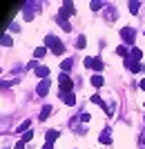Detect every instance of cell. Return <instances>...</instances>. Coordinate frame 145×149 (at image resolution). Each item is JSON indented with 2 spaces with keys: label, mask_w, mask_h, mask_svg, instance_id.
I'll return each instance as SVG.
<instances>
[{
  "label": "cell",
  "mask_w": 145,
  "mask_h": 149,
  "mask_svg": "<svg viewBox=\"0 0 145 149\" xmlns=\"http://www.w3.org/2000/svg\"><path fill=\"white\" fill-rule=\"evenodd\" d=\"M45 47H47V49H51L54 54H63V49H65L63 42H60L56 36H45Z\"/></svg>",
  "instance_id": "obj_1"
},
{
  "label": "cell",
  "mask_w": 145,
  "mask_h": 149,
  "mask_svg": "<svg viewBox=\"0 0 145 149\" xmlns=\"http://www.w3.org/2000/svg\"><path fill=\"white\" fill-rule=\"evenodd\" d=\"M58 85H60V96L74 91V82L69 80V76H67V74H60V76H58Z\"/></svg>",
  "instance_id": "obj_2"
},
{
  "label": "cell",
  "mask_w": 145,
  "mask_h": 149,
  "mask_svg": "<svg viewBox=\"0 0 145 149\" xmlns=\"http://www.w3.org/2000/svg\"><path fill=\"white\" fill-rule=\"evenodd\" d=\"M120 38H123V42H125V45H134L136 31H134L132 27H123V29H120Z\"/></svg>",
  "instance_id": "obj_3"
},
{
  "label": "cell",
  "mask_w": 145,
  "mask_h": 149,
  "mask_svg": "<svg viewBox=\"0 0 145 149\" xmlns=\"http://www.w3.org/2000/svg\"><path fill=\"white\" fill-rule=\"evenodd\" d=\"M56 22H58V25H60V27H63L65 31H71V25H69V22H67V16H65L63 11L58 13V18H56Z\"/></svg>",
  "instance_id": "obj_4"
},
{
  "label": "cell",
  "mask_w": 145,
  "mask_h": 149,
  "mask_svg": "<svg viewBox=\"0 0 145 149\" xmlns=\"http://www.w3.org/2000/svg\"><path fill=\"white\" fill-rule=\"evenodd\" d=\"M36 91H38V96H45V93L49 91V80H43V82L36 87Z\"/></svg>",
  "instance_id": "obj_5"
},
{
  "label": "cell",
  "mask_w": 145,
  "mask_h": 149,
  "mask_svg": "<svg viewBox=\"0 0 145 149\" xmlns=\"http://www.w3.org/2000/svg\"><path fill=\"white\" fill-rule=\"evenodd\" d=\"M60 98H63L65 105H69V107L76 105V96H74V91H71V93H65V96H60Z\"/></svg>",
  "instance_id": "obj_6"
},
{
  "label": "cell",
  "mask_w": 145,
  "mask_h": 149,
  "mask_svg": "<svg viewBox=\"0 0 145 149\" xmlns=\"http://www.w3.org/2000/svg\"><path fill=\"white\" fill-rule=\"evenodd\" d=\"M36 74L40 76V78H45V80H47V74H49V69L45 67V65H38V67H36Z\"/></svg>",
  "instance_id": "obj_7"
},
{
  "label": "cell",
  "mask_w": 145,
  "mask_h": 149,
  "mask_svg": "<svg viewBox=\"0 0 145 149\" xmlns=\"http://www.w3.org/2000/svg\"><path fill=\"white\" fill-rule=\"evenodd\" d=\"M43 56H47V47H36V51H34V58H43Z\"/></svg>",
  "instance_id": "obj_8"
},
{
  "label": "cell",
  "mask_w": 145,
  "mask_h": 149,
  "mask_svg": "<svg viewBox=\"0 0 145 149\" xmlns=\"http://www.w3.org/2000/svg\"><path fill=\"white\" fill-rule=\"evenodd\" d=\"M71 65H74V60H71V58L63 60V65H60V69H63V74H67V71H69V69H71Z\"/></svg>",
  "instance_id": "obj_9"
},
{
  "label": "cell",
  "mask_w": 145,
  "mask_h": 149,
  "mask_svg": "<svg viewBox=\"0 0 145 149\" xmlns=\"http://www.w3.org/2000/svg\"><path fill=\"white\" fill-rule=\"evenodd\" d=\"M109 131H112V129H109V127H105V131L101 134V143H103V145H109Z\"/></svg>",
  "instance_id": "obj_10"
},
{
  "label": "cell",
  "mask_w": 145,
  "mask_h": 149,
  "mask_svg": "<svg viewBox=\"0 0 145 149\" xmlns=\"http://www.w3.org/2000/svg\"><path fill=\"white\" fill-rule=\"evenodd\" d=\"M58 136H60V134H58V131H54V129H51V131H47V143H54V140H56Z\"/></svg>",
  "instance_id": "obj_11"
},
{
  "label": "cell",
  "mask_w": 145,
  "mask_h": 149,
  "mask_svg": "<svg viewBox=\"0 0 145 149\" xmlns=\"http://www.w3.org/2000/svg\"><path fill=\"white\" fill-rule=\"evenodd\" d=\"M92 85L94 87H103V76H92Z\"/></svg>",
  "instance_id": "obj_12"
},
{
  "label": "cell",
  "mask_w": 145,
  "mask_h": 149,
  "mask_svg": "<svg viewBox=\"0 0 145 149\" xmlns=\"http://www.w3.org/2000/svg\"><path fill=\"white\" fill-rule=\"evenodd\" d=\"M49 113H51V107L47 105V107H45V109H43V111H40V116H38V118H40V120H45V118H47V116H49Z\"/></svg>",
  "instance_id": "obj_13"
},
{
  "label": "cell",
  "mask_w": 145,
  "mask_h": 149,
  "mask_svg": "<svg viewBox=\"0 0 145 149\" xmlns=\"http://www.w3.org/2000/svg\"><path fill=\"white\" fill-rule=\"evenodd\" d=\"M92 69H96V71H101V69H103V60H101V58H94V65H92Z\"/></svg>",
  "instance_id": "obj_14"
},
{
  "label": "cell",
  "mask_w": 145,
  "mask_h": 149,
  "mask_svg": "<svg viewBox=\"0 0 145 149\" xmlns=\"http://www.w3.org/2000/svg\"><path fill=\"white\" fill-rule=\"evenodd\" d=\"M83 47H85V38L78 36V38H76V49H83Z\"/></svg>",
  "instance_id": "obj_15"
},
{
  "label": "cell",
  "mask_w": 145,
  "mask_h": 149,
  "mask_svg": "<svg viewBox=\"0 0 145 149\" xmlns=\"http://www.w3.org/2000/svg\"><path fill=\"white\" fill-rule=\"evenodd\" d=\"M116 54H118V56H127V49H125V45L116 47Z\"/></svg>",
  "instance_id": "obj_16"
},
{
  "label": "cell",
  "mask_w": 145,
  "mask_h": 149,
  "mask_svg": "<svg viewBox=\"0 0 145 149\" xmlns=\"http://www.w3.org/2000/svg\"><path fill=\"white\" fill-rule=\"evenodd\" d=\"M139 9H141V5H139V2H130V11H132V13H136Z\"/></svg>",
  "instance_id": "obj_17"
},
{
  "label": "cell",
  "mask_w": 145,
  "mask_h": 149,
  "mask_svg": "<svg viewBox=\"0 0 145 149\" xmlns=\"http://www.w3.org/2000/svg\"><path fill=\"white\" fill-rule=\"evenodd\" d=\"M0 45H7V47H11V38H9V36H7V33H5V38L0 40Z\"/></svg>",
  "instance_id": "obj_18"
},
{
  "label": "cell",
  "mask_w": 145,
  "mask_h": 149,
  "mask_svg": "<svg viewBox=\"0 0 145 149\" xmlns=\"http://www.w3.org/2000/svg\"><path fill=\"white\" fill-rule=\"evenodd\" d=\"M29 125H32V120H25V123L18 127V131H25V129H29Z\"/></svg>",
  "instance_id": "obj_19"
},
{
  "label": "cell",
  "mask_w": 145,
  "mask_h": 149,
  "mask_svg": "<svg viewBox=\"0 0 145 149\" xmlns=\"http://www.w3.org/2000/svg\"><path fill=\"white\" fill-rule=\"evenodd\" d=\"M32 136H34V134H32V131H27V134H25V136H22V143H29V140H32Z\"/></svg>",
  "instance_id": "obj_20"
},
{
  "label": "cell",
  "mask_w": 145,
  "mask_h": 149,
  "mask_svg": "<svg viewBox=\"0 0 145 149\" xmlns=\"http://www.w3.org/2000/svg\"><path fill=\"white\" fill-rule=\"evenodd\" d=\"M89 7H92V9H94V11H96V9H101V7H103V2H92V5H89Z\"/></svg>",
  "instance_id": "obj_21"
},
{
  "label": "cell",
  "mask_w": 145,
  "mask_h": 149,
  "mask_svg": "<svg viewBox=\"0 0 145 149\" xmlns=\"http://www.w3.org/2000/svg\"><path fill=\"white\" fill-rule=\"evenodd\" d=\"M43 149H54V143H45V145H43Z\"/></svg>",
  "instance_id": "obj_22"
},
{
  "label": "cell",
  "mask_w": 145,
  "mask_h": 149,
  "mask_svg": "<svg viewBox=\"0 0 145 149\" xmlns=\"http://www.w3.org/2000/svg\"><path fill=\"white\" fill-rule=\"evenodd\" d=\"M16 149H25V143H22V140H20V143L16 145Z\"/></svg>",
  "instance_id": "obj_23"
},
{
  "label": "cell",
  "mask_w": 145,
  "mask_h": 149,
  "mask_svg": "<svg viewBox=\"0 0 145 149\" xmlns=\"http://www.w3.org/2000/svg\"><path fill=\"white\" fill-rule=\"evenodd\" d=\"M141 89H145V78H143V80H141Z\"/></svg>",
  "instance_id": "obj_24"
},
{
  "label": "cell",
  "mask_w": 145,
  "mask_h": 149,
  "mask_svg": "<svg viewBox=\"0 0 145 149\" xmlns=\"http://www.w3.org/2000/svg\"><path fill=\"white\" fill-rule=\"evenodd\" d=\"M0 74H2V69H0Z\"/></svg>",
  "instance_id": "obj_25"
}]
</instances>
